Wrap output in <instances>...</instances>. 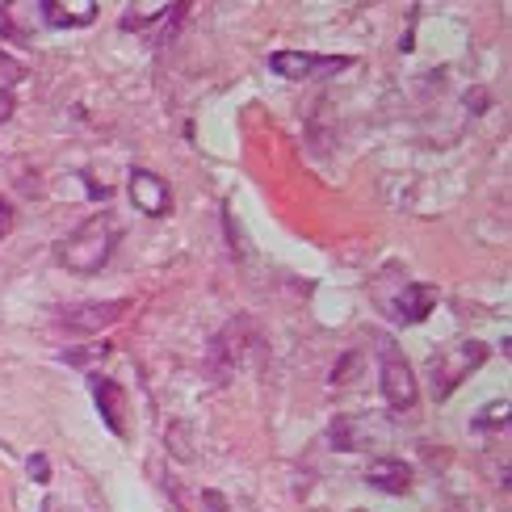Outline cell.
I'll return each mask as SVG.
<instances>
[{"label":"cell","mask_w":512,"mask_h":512,"mask_svg":"<svg viewBox=\"0 0 512 512\" xmlns=\"http://www.w3.org/2000/svg\"><path fill=\"white\" fill-rule=\"evenodd\" d=\"M382 399H387L395 412L416 408V374L408 366V357L395 349V340H382Z\"/></svg>","instance_id":"277c9868"},{"label":"cell","mask_w":512,"mask_h":512,"mask_svg":"<svg viewBox=\"0 0 512 512\" xmlns=\"http://www.w3.org/2000/svg\"><path fill=\"white\" fill-rule=\"evenodd\" d=\"M114 248H118V219L110 210H101V215L84 219L68 240H59L55 256H59V265L72 273H101L110 265Z\"/></svg>","instance_id":"6da1fadb"},{"label":"cell","mask_w":512,"mask_h":512,"mask_svg":"<svg viewBox=\"0 0 512 512\" xmlns=\"http://www.w3.org/2000/svg\"><path fill=\"white\" fill-rule=\"evenodd\" d=\"M13 105H17V101H13V93L0 89V126H5V122L13 118Z\"/></svg>","instance_id":"ac0fdd59"},{"label":"cell","mask_w":512,"mask_h":512,"mask_svg":"<svg viewBox=\"0 0 512 512\" xmlns=\"http://www.w3.org/2000/svg\"><path fill=\"white\" fill-rule=\"evenodd\" d=\"M349 59H340V55H307V51H273L269 55V68L277 76H286V80H311V76H332L340 72Z\"/></svg>","instance_id":"8992f818"},{"label":"cell","mask_w":512,"mask_h":512,"mask_svg":"<svg viewBox=\"0 0 512 512\" xmlns=\"http://www.w3.org/2000/svg\"><path fill=\"white\" fill-rule=\"evenodd\" d=\"M21 76H26V68H21V63H17V59H9L5 51H0V89H5V93H9V89H13V84H17Z\"/></svg>","instance_id":"4fadbf2b"},{"label":"cell","mask_w":512,"mask_h":512,"mask_svg":"<svg viewBox=\"0 0 512 512\" xmlns=\"http://www.w3.org/2000/svg\"><path fill=\"white\" fill-rule=\"evenodd\" d=\"M487 424H508V403H504V399L492 403V408H487V412L475 420V429H487Z\"/></svg>","instance_id":"5bb4252c"},{"label":"cell","mask_w":512,"mask_h":512,"mask_svg":"<svg viewBox=\"0 0 512 512\" xmlns=\"http://www.w3.org/2000/svg\"><path fill=\"white\" fill-rule=\"evenodd\" d=\"M126 189H131V202L143 210V215L160 219V215H168V210H173V189H168V181L156 177L152 168H135L131 181H126Z\"/></svg>","instance_id":"52a82bcc"},{"label":"cell","mask_w":512,"mask_h":512,"mask_svg":"<svg viewBox=\"0 0 512 512\" xmlns=\"http://www.w3.org/2000/svg\"><path fill=\"white\" fill-rule=\"evenodd\" d=\"M13 223H17V215H13V202L9 198H0V240L13 231Z\"/></svg>","instance_id":"e0dca14e"},{"label":"cell","mask_w":512,"mask_h":512,"mask_svg":"<svg viewBox=\"0 0 512 512\" xmlns=\"http://www.w3.org/2000/svg\"><path fill=\"white\" fill-rule=\"evenodd\" d=\"M357 361H361V353H345V361H340V370L332 374V382L340 387V382H349L353 374H357Z\"/></svg>","instance_id":"9a60e30c"},{"label":"cell","mask_w":512,"mask_h":512,"mask_svg":"<svg viewBox=\"0 0 512 512\" xmlns=\"http://www.w3.org/2000/svg\"><path fill=\"white\" fill-rule=\"evenodd\" d=\"M168 13V5H131L122 13V30H156L160 26V17Z\"/></svg>","instance_id":"7c38bea8"},{"label":"cell","mask_w":512,"mask_h":512,"mask_svg":"<svg viewBox=\"0 0 512 512\" xmlns=\"http://www.w3.org/2000/svg\"><path fill=\"white\" fill-rule=\"evenodd\" d=\"M26 466H30V479H38V483H47V479H51V462H47V454H34Z\"/></svg>","instance_id":"2e32d148"},{"label":"cell","mask_w":512,"mask_h":512,"mask_svg":"<svg viewBox=\"0 0 512 512\" xmlns=\"http://www.w3.org/2000/svg\"><path fill=\"white\" fill-rule=\"evenodd\" d=\"M433 307H437V290L424 286V282H412V286L399 290L395 315H399V324H424V319L433 315Z\"/></svg>","instance_id":"8fae6325"},{"label":"cell","mask_w":512,"mask_h":512,"mask_svg":"<svg viewBox=\"0 0 512 512\" xmlns=\"http://www.w3.org/2000/svg\"><path fill=\"white\" fill-rule=\"evenodd\" d=\"M38 13L47 17L55 30H84L97 21L93 0H47V5H38Z\"/></svg>","instance_id":"9c48e42d"},{"label":"cell","mask_w":512,"mask_h":512,"mask_svg":"<svg viewBox=\"0 0 512 512\" xmlns=\"http://www.w3.org/2000/svg\"><path fill=\"white\" fill-rule=\"evenodd\" d=\"M487 361V345L483 340H462V345L445 349L429 361V378H433V399H450L466 378H471Z\"/></svg>","instance_id":"3957f363"},{"label":"cell","mask_w":512,"mask_h":512,"mask_svg":"<svg viewBox=\"0 0 512 512\" xmlns=\"http://www.w3.org/2000/svg\"><path fill=\"white\" fill-rule=\"evenodd\" d=\"M126 311H131V303H126V298H114V303H80V307H63L55 319H59V328H68V332H76V336H93V332L114 328Z\"/></svg>","instance_id":"5b68a950"},{"label":"cell","mask_w":512,"mask_h":512,"mask_svg":"<svg viewBox=\"0 0 512 512\" xmlns=\"http://www.w3.org/2000/svg\"><path fill=\"white\" fill-rule=\"evenodd\" d=\"M366 483L374 492H387V496H403L412 487V466L399 462V458H378L366 466Z\"/></svg>","instance_id":"30bf717a"},{"label":"cell","mask_w":512,"mask_h":512,"mask_svg":"<svg viewBox=\"0 0 512 512\" xmlns=\"http://www.w3.org/2000/svg\"><path fill=\"white\" fill-rule=\"evenodd\" d=\"M269 349L265 340L256 336L252 319H231V324L215 336V345H210V366H215V378L227 382L240 366H252V361H261Z\"/></svg>","instance_id":"7a4b0ae2"},{"label":"cell","mask_w":512,"mask_h":512,"mask_svg":"<svg viewBox=\"0 0 512 512\" xmlns=\"http://www.w3.org/2000/svg\"><path fill=\"white\" fill-rule=\"evenodd\" d=\"M202 500H206V508H210V512H227V504H223V496H219V492H206Z\"/></svg>","instance_id":"d6986e66"},{"label":"cell","mask_w":512,"mask_h":512,"mask_svg":"<svg viewBox=\"0 0 512 512\" xmlns=\"http://www.w3.org/2000/svg\"><path fill=\"white\" fill-rule=\"evenodd\" d=\"M93 399H97V412L105 420V429H110L114 437H126V391L114 378H93Z\"/></svg>","instance_id":"ba28073f"}]
</instances>
